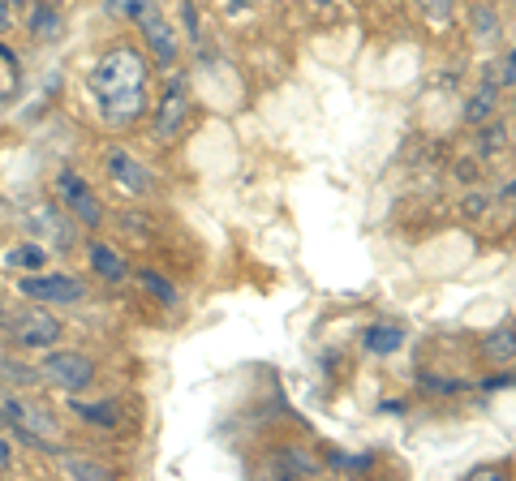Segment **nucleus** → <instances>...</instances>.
Instances as JSON below:
<instances>
[{
    "label": "nucleus",
    "mask_w": 516,
    "mask_h": 481,
    "mask_svg": "<svg viewBox=\"0 0 516 481\" xmlns=\"http://www.w3.org/2000/svg\"><path fill=\"white\" fill-rule=\"evenodd\" d=\"M86 91H91L99 116L108 125H129L147 108V61L134 48H108L86 74Z\"/></svg>",
    "instance_id": "nucleus-1"
},
{
    "label": "nucleus",
    "mask_w": 516,
    "mask_h": 481,
    "mask_svg": "<svg viewBox=\"0 0 516 481\" xmlns=\"http://www.w3.org/2000/svg\"><path fill=\"white\" fill-rule=\"evenodd\" d=\"M22 228L26 237L43 241L52 254H69L78 245V228H74V215H69L61 202L52 198H39V202H26L22 207Z\"/></svg>",
    "instance_id": "nucleus-2"
},
{
    "label": "nucleus",
    "mask_w": 516,
    "mask_h": 481,
    "mask_svg": "<svg viewBox=\"0 0 516 481\" xmlns=\"http://www.w3.org/2000/svg\"><path fill=\"white\" fill-rule=\"evenodd\" d=\"M5 335H9L13 348H22V353H43V348H52L61 340V323H56V314L43 310V305H26V310L9 314Z\"/></svg>",
    "instance_id": "nucleus-3"
},
{
    "label": "nucleus",
    "mask_w": 516,
    "mask_h": 481,
    "mask_svg": "<svg viewBox=\"0 0 516 481\" xmlns=\"http://www.w3.org/2000/svg\"><path fill=\"white\" fill-rule=\"evenodd\" d=\"M18 297L35 305H78L86 297V284L65 271H35V275H18Z\"/></svg>",
    "instance_id": "nucleus-4"
},
{
    "label": "nucleus",
    "mask_w": 516,
    "mask_h": 481,
    "mask_svg": "<svg viewBox=\"0 0 516 481\" xmlns=\"http://www.w3.org/2000/svg\"><path fill=\"white\" fill-rule=\"evenodd\" d=\"M39 374L48 378L52 387H65V391H82L95 383V361L86 353H74V348H43V361H39Z\"/></svg>",
    "instance_id": "nucleus-5"
},
{
    "label": "nucleus",
    "mask_w": 516,
    "mask_h": 481,
    "mask_svg": "<svg viewBox=\"0 0 516 481\" xmlns=\"http://www.w3.org/2000/svg\"><path fill=\"white\" fill-rule=\"evenodd\" d=\"M52 194H56V202L74 215L78 224H86V228H95L99 220H104V211H99V198H95V189L86 185V177L82 172H74V168H61L56 172V185H52Z\"/></svg>",
    "instance_id": "nucleus-6"
},
{
    "label": "nucleus",
    "mask_w": 516,
    "mask_h": 481,
    "mask_svg": "<svg viewBox=\"0 0 516 481\" xmlns=\"http://www.w3.org/2000/svg\"><path fill=\"white\" fill-rule=\"evenodd\" d=\"M185 121H190V78L172 74L160 104H155V138L160 142H172L185 129Z\"/></svg>",
    "instance_id": "nucleus-7"
},
{
    "label": "nucleus",
    "mask_w": 516,
    "mask_h": 481,
    "mask_svg": "<svg viewBox=\"0 0 516 481\" xmlns=\"http://www.w3.org/2000/svg\"><path fill=\"white\" fill-rule=\"evenodd\" d=\"M104 168H108V177H112V185H117L121 194H129V198H151V194H155L151 168H147V164H138V159L129 155V151L112 147V151L104 155Z\"/></svg>",
    "instance_id": "nucleus-8"
},
{
    "label": "nucleus",
    "mask_w": 516,
    "mask_h": 481,
    "mask_svg": "<svg viewBox=\"0 0 516 481\" xmlns=\"http://www.w3.org/2000/svg\"><path fill=\"white\" fill-rule=\"evenodd\" d=\"M138 31H142V39H147V48H151V56H155V65H177V56H181V48H177V35H172V26L160 18V5L155 0H147V5L138 9Z\"/></svg>",
    "instance_id": "nucleus-9"
},
{
    "label": "nucleus",
    "mask_w": 516,
    "mask_h": 481,
    "mask_svg": "<svg viewBox=\"0 0 516 481\" xmlns=\"http://www.w3.org/2000/svg\"><path fill=\"white\" fill-rule=\"evenodd\" d=\"M48 262H52V250L43 241H13V245H5L0 250V271L5 275H35V271H48Z\"/></svg>",
    "instance_id": "nucleus-10"
},
{
    "label": "nucleus",
    "mask_w": 516,
    "mask_h": 481,
    "mask_svg": "<svg viewBox=\"0 0 516 481\" xmlns=\"http://www.w3.org/2000/svg\"><path fill=\"white\" fill-rule=\"evenodd\" d=\"M91 271L99 275V280H125L129 275V267H125V258L112 250V245H104V241H91Z\"/></svg>",
    "instance_id": "nucleus-11"
},
{
    "label": "nucleus",
    "mask_w": 516,
    "mask_h": 481,
    "mask_svg": "<svg viewBox=\"0 0 516 481\" xmlns=\"http://www.w3.org/2000/svg\"><path fill=\"white\" fill-rule=\"evenodd\" d=\"M362 344L370 348V353L387 357V353H396V348L405 344V331L392 327V323H375V327H366V331H362Z\"/></svg>",
    "instance_id": "nucleus-12"
},
{
    "label": "nucleus",
    "mask_w": 516,
    "mask_h": 481,
    "mask_svg": "<svg viewBox=\"0 0 516 481\" xmlns=\"http://www.w3.org/2000/svg\"><path fill=\"white\" fill-rule=\"evenodd\" d=\"M69 408H74V413H78L82 421H91V426H117V421H121V408L112 404V400H104V404H86V400H74Z\"/></svg>",
    "instance_id": "nucleus-13"
},
{
    "label": "nucleus",
    "mask_w": 516,
    "mask_h": 481,
    "mask_svg": "<svg viewBox=\"0 0 516 481\" xmlns=\"http://www.w3.org/2000/svg\"><path fill=\"white\" fill-rule=\"evenodd\" d=\"M31 35L35 39H48V35H56L61 31V13H56V5H48V0H39V5L31 9Z\"/></svg>",
    "instance_id": "nucleus-14"
},
{
    "label": "nucleus",
    "mask_w": 516,
    "mask_h": 481,
    "mask_svg": "<svg viewBox=\"0 0 516 481\" xmlns=\"http://www.w3.org/2000/svg\"><path fill=\"white\" fill-rule=\"evenodd\" d=\"M482 353H486V361H512L516 357V331L512 327L491 331L486 335V344H482Z\"/></svg>",
    "instance_id": "nucleus-15"
},
{
    "label": "nucleus",
    "mask_w": 516,
    "mask_h": 481,
    "mask_svg": "<svg viewBox=\"0 0 516 481\" xmlns=\"http://www.w3.org/2000/svg\"><path fill=\"white\" fill-rule=\"evenodd\" d=\"M61 469H65V477H91V481L112 477L108 464H99V460H82V456H65V460H61Z\"/></svg>",
    "instance_id": "nucleus-16"
},
{
    "label": "nucleus",
    "mask_w": 516,
    "mask_h": 481,
    "mask_svg": "<svg viewBox=\"0 0 516 481\" xmlns=\"http://www.w3.org/2000/svg\"><path fill=\"white\" fill-rule=\"evenodd\" d=\"M138 280H142V288H147L151 297H160L164 305H177V301H181V293H177V288H172V284L164 280L160 271H151V267H147V271H138Z\"/></svg>",
    "instance_id": "nucleus-17"
},
{
    "label": "nucleus",
    "mask_w": 516,
    "mask_h": 481,
    "mask_svg": "<svg viewBox=\"0 0 516 481\" xmlns=\"http://www.w3.org/2000/svg\"><path fill=\"white\" fill-rule=\"evenodd\" d=\"M13 91H18V65L9 52H0V104H9Z\"/></svg>",
    "instance_id": "nucleus-18"
},
{
    "label": "nucleus",
    "mask_w": 516,
    "mask_h": 481,
    "mask_svg": "<svg viewBox=\"0 0 516 481\" xmlns=\"http://www.w3.org/2000/svg\"><path fill=\"white\" fill-rule=\"evenodd\" d=\"M491 112H495V91L486 86V91H478L465 104V121H482V116H491Z\"/></svg>",
    "instance_id": "nucleus-19"
},
{
    "label": "nucleus",
    "mask_w": 516,
    "mask_h": 481,
    "mask_svg": "<svg viewBox=\"0 0 516 481\" xmlns=\"http://www.w3.org/2000/svg\"><path fill=\"white\" fill-rule=\"evenodd\" d=\"M422 9H426V18L430 22H448L452 18V9H456V0H422Z\"/></svg>",
    "instance_id": "nucleus-20"
},
{
    "label": "nucleus",
    "mask_w": 516,
    "mask_h": 481,
    "mask_svg": "<svg viewBox=\"0 0 516 481\" xmlns=\"http://www.w3.org/2000/svg\"><path fill=\"white\" fill-rule=\"evenodd\" d=\"M142 5H147V0H108V13L112 18H138Z\"/></svg>",
    "instance_id": "nucleus-21"
},
{
    "label": "nucleus",
    "mask_w": 516,
    "mask_h": 481,
    "mask_svg": "<svg viewBox=\"0 0 516 481\" xmlns=\"http://www.w3.org/2000/svg\"><path fill=\"white\" fill-rule=\"evenodd\" d=\"M280 464H284V469H301V473H314V464H310L306 456H293V451H284V456H280Z\"/></svg>",
    "instance_id": "nucleus-22"
},
{
    "label": "nucleus",
    "mask_w": 516,
    "mask_h": 481,
    "mask_svg": "<svg viewBox=\"0 0 516 481\" xmlns=\"http://www.w3.org/2000/svg\"><path fill=\"white\" fill-rule=\"evenodd\" d=\"M499 82H504V86H516V48H512V56H508V65H504V74H499Z\"/></svg>",
    "instance_id": "nucleus-23"
},
{
    "label": "nucleus",
    "mask_w": 516,
    "mask_h": 481,
    "mask_svg": "<svg viewBox=\"0 0 516 481\" xmlns=\"http://www.w3.org/2000/svg\"><path fill=\"white\" fill-rule=\"evenodd\" d=\"M5 31H13V9L0 0V35H5Z\"/></svg>",
    "instance_id": "nucleus-24"
},
{
    "label": "nucleus",
    "mask_w": 516,
    "mask_h": 481,
    "mask_svg": "<svg viewBox=\"0 0 516 481\" xmlns=\"http://www.w3.org/2000/svg\"><path fill=\"white\" fill-rule=\"evenodd\" d=\"M13 464V447L5 443V434H0V469H9Z\"/></svg>",
    "instance_id": "nucleus-25"
},
{
    "label": "nucleus",
    "mask_w": 516,
    "mask_h": 481,
    "mask_svg": "<svg viewBox=\"0 0 516 481\" xmlns=\"http://www.w3.org/2000/svg\"><path fill=\"white\" fill-rule=\"evenodd\" d=\"M486 147H504V129H486Z\"/></svg>",
    "instance_id": "nucleus-26"
},
{
    "label": "nucleus",
    "mask_w": 516,
    "mask_h": 481,
    "mask_svg": "<svg viewBox=\"0 0 516 481\" xmlns=\"http://www.w3.org/2000/svg\"><path fill=\"white\" fill-rule=\"evenodd\" d=\"M228 13H241V9H250V0H224Z\"/></svg>",
    "instance_id": "nucleus-27"
},
{
    "label": "nucleus",
    "mask_w": 516,
    "mask_h": 481,
    "mask_svg": "<svg viewBox=\"0 0 516 481\" xmlns=\"http://www.w3.org/2000/svg\"><path fill=\"white\" fill-rule=\"evenodd\" d=\"M5 5H9V9H22V5H26V0H5Z\"/></svg>",
    "instance_id": "nucleus-28"
},
{
    "label": "nucleus",
    "mask_w": 516,
    "mask_h": 481,
    "mask_svg": "<svg viewBox=\"0 0 516 481\" xmlns=\"http://www.w3.org/2000/svg\"><path fill=\"white\" fill-rule=\"evenodd\" d=\"M314 5H332V0H314Z\"/></svg>",
    "instance_id": "nucleus-29"
},
{
    "label": "nucleus",
    "mask_w": 516,
    "mask_h": 481,
    "mask_svg": "<svg viewBox=\"0 0 516 481\" xmlns=\"http://www.w3.org/2000/svg\"><path fill=\"white\" fill-rule=\"evenodd\" d=\"M48 5H65V0H48Z\"/></svg>",
    "instance_id": "nucleus-30"
}]
</instances>
